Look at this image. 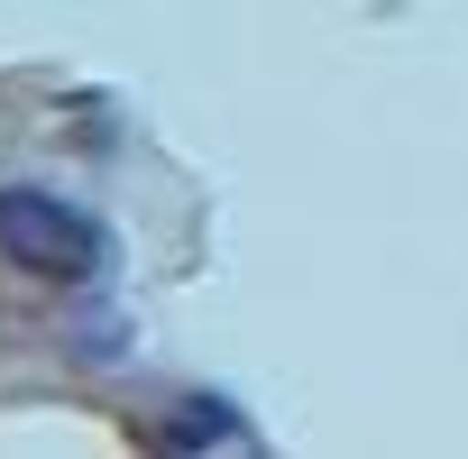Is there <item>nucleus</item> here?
Returning a JSON list of instances; mask_svg holds the SVG:
<instances>
[{"mask_svg": "<svg viewBox=\"0 0 468 459\" xmlns=\"http://www.w3.org/2000/svg\"><path fill=\"white\" fill-rule=\"evenodd\" d=\"M0 258L47 285H92L111 267V230L47 184H0Z\"/></svg>", "mask_w": 468, "mask_h": 459, "instance_id": "nucleus-1", "label": "nucleus"}, {"mask_svg": "<svg viewBox=\"0 0 468 459\" xmlns=\"http://www.w3.org/2000/svg\"><path fill=\"white\" fill-rule=\"evenodd\" d=\"M175 441H193V450L202 441H249V422L229 413L220 395H193V404H175Z\"/></svg>", "mask_w": 468, "mask_h": 459, "instance_id": "nucleus-2", "label": "nucleus"}]
</instances>
